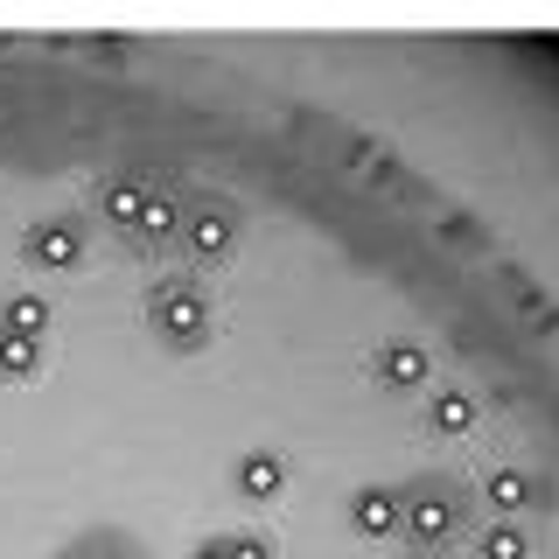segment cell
I'll return each instance as SVG.
<instances>
[{
	"instance_id": "cell-10",
	"label": "cell",
	"mask_w": 559,
	"mask_h": 559,
	"mask_svg": "<svg viewBox=\"0 0 559 559\" xmlns=\"http://www.w3.org/2000/svg\"><path fill=\"white\" fill-rule=\"evenodd\" d=\"M371 371H378V384H392V392H419L427 371H433V357L419 343H384L378 357H371Z\"/></svg>"
},
{
	"instance_id": "cell-14",
	"label": "cell",
	"mask_w": 559,
	"mask_h": 559,
	"mask_svg": "<svg viewBox=\"0 0 559 559\" xmlns=\"http://www.w3.org/2000/svg\"><path fill=\"white\" fill-rule=\"evenodd\" d=\"M476 559H532V538H524V524L497 518L489 532H476Z\"/></svg>"
},
{
	"instance_id": "cell-2",
	"label": "cell",
	"mask_w": 559,
	"mask_h": 559,
	"mask_svg": "<svg viewBox=\"0 0 559 559\" xmlns=\"http://www.w3.org/2000/svg\"><path fill=\"white\" fill-rule=\"evenodd\" d=\"M147 329H154V343H162V349H175V357H197V349H210L217 314H210L203 280H189V273L154 280V287H147Z\"/></svg>"
},
{
	"instance_id": "cell-8",
	"label": "cell",
	"mask_w": 559,
	"mask_h": 559,
	"mask_svg": "<svg viewBox=\"0 0 559 559\" xmlns=\"http://www.w3.org/2000/svg\"><path fill=\"white\" fill-rule=\"evenodd\" d=\"M343 524L357 538H399V489H378V483H364L357 497L343 503Z\"/></svg>"
},
{
	"instance_id": "cell-6",
	"label": "cell",
	"mask_w": 559,
	"mask_h": 559,
	"mask_svg": "<svg viewBox=\"0 0 559 559\" xmlns=\"http://www.w3.org/2000/svg\"><path fill=\"white\" fill-rule=\"evenodd\" d=\"M175 224H182V189L162 182V189L147 197V210H140V224L127 231V252H140V259L175 252Z\"/></svg>"
},
{
	"instance_id": "cell-15",
	"label": "cell",
	"mask_w": 559,
	"mask_h": 559,
	"mask_svg": "<svg viewBox=\"0 0 559 559\" xmlns=\"http://www.w3.org/2000/svg\"><path fill=\"white\" fill-rule=\"evenodd\" d=\"M63 559H140L133 538H119V532H92V538H78Z\"/></svg>"
},
{
	"instance_id": "cell-7",
	"label": "cell",
	"mask_w": 559,
	"mask_h": 559,
	"mask_svg": "<svg viewBox=\"0 0 559 559\" xmlns=\"http://www.w3.org/2000/svg\"><path fill=\"white\" fill-rule=\"evenodd\" d=\"M231 489L245 503H273L280 489H287V454L280 448H245L231 462Z\"/></svg>"
},
{
	"instance_id": "cell-1",
	"label": "cell",
	"mask_w": 559,
	"mask_h": 559,
	"mask_svg": "<svg viewBox=\"0 0 559 559\" xmlns=\"http://www.w3.org/2000/svg\"><path fill=\"white\" fill-rule=\"evenodd\" d=\"M468 524H476V489L454 468H427L399 489V538L413 552H448L454 538H468Z\"/></svg>"
},
{
	"instance_id": "cell-13",
	"label": "cell",
	"mask_w": 559,
	"mask_h": 559,
	"mask_svg": "<svg viewBox=\"0 0 559 559\" xmlns=\"http://www.w3.org/2000/svg\"><path fill=\"white\" fill-rule=\"evenodd\" d=\"M35 371H43V343L8 336V329H0V384H28Z\"/></svg>"
},
{
	"instance_id": "cell-11",
	"label": "cell",
	"mask_w": 559,
	"mask_h": 559,
	"mask_svg": "<svg viewBox=\"0 0 559 559\" xmlns=\"http://www.w3.org/2000/svg\"><path fill=\"white\" fill-rule=\"evenodd\" d=\"M427 433L468 441L476 433V392H427Z\"/></svg>"
},
{
	"instance_id": "cell-9",
	"label": "cell",
	"mask_w": 559,
	"mask_h": 559,
	"mask_svg": "<svg viewBox=\"0 0 559 559\" xmlns=\"http://www.w3.org/2000/svg\"><path fill=\"white\" fill-rule=\"evenodd\" d=\"M476 503H489L497 518H518V511H532V503H538V483L524 476V468H511V462H503V468H489V476H483Z\"/></svg>"
},
{
	"instance_id": "cell-17",
	"label": "cell",
	"mask_w": 559,
	"mask_h": 559,
	"mask_svg": "<svg viewBox=\"0 0 559 559\" xmlns=\"http://www.w3.org/2000/svg\"><path fill=\"white\" fill-rule=\"evenodd\" d=\"M189 559H224V538H210V546H197Z\"/></svg>"
},
{
	"instance_id": "cell-5",
	"label": "cell",
	"mask_w": 559,
	"mask_h": 559,
	"mask_svg": "<svg viewBox=\"0 0 559 559\" xmlns=\"http://www.w3.org/2000/svg\"><path fill=\"white\" fill-rule=\"evenodd\" d=\"M162 189V175L154 168H140V162H127V168H105L98 175V189H92V210H98V224H112L119 238L140 224V210H147V197Z\"/></svg>"
},
{
	"instance_id": "cell-3",
	"label": "cell",
	"mask_w": 559,
	"mask_h": 559,
	"mask_svg": "<svg viewBox=\"0 0 559 559\" xmlns=\"http://www.w3.org/2000/svg\"><path fill=\"white\" fill-rule=\"evenodd\" d=\"M245 238V217L231 197H217V189H182V224H175V252L189 259L197 273L224 266V259L238 252Z\"/></svg>"
},
{
	"instance_id": "cell-4",
	"label": "cell",
	"mask_w": 559,
	"mask_h": 559,
	"mask_svg": "<svg viewBox=\"0 0 559 559\" xmlns=\"http://www.w3.org/2000/svg\"><path fill=\"white\" fill-rule=\"evenodd\" d=\"M84 245H92V224L57 210V217H35L22 231V259L35 273H70V266H84Z\"/></svg>"
},
{
	"instance_id": "cell-12",
	"label": "cell",
	"mask_w": 559,
	"mask_h": 559,
	"mask_svg": "<svg viewBox=\"0 0 559 559\" xmlns=\"http://www.w3.org/2000/svg\"><path fill=\"white\" fill-rule=\"evenodd\" d=\"M49 322H57V308H49L43 294H8V301H0V329H8V336L43 343V336H49Z\"/></svg>"
},
{
	"instance_id": "cell-16",
	"label": "cell",
	"mask_w": 559,
	"mask_h": 559,
	"mask_svg": "<svg viewBox=\"0 0 559 559\" xmlns=\"http://www.w3.org/2000/svg\"><path fill=\"white\" fill-rule=\"evenodd\" d=\"M224 559H273V538L266 532H231L224 538Z\"/></svg>"
}]
</instances>
